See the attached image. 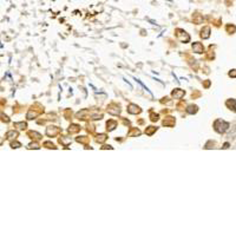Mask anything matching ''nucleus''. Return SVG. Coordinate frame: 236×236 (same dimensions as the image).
Returning <instances> with one entry per match:
<instances>
[{
    "instance_id": "nucleus-1",
    "label": "nucleus",
    "mask_w": 236,
    "mask_h": 236,
    "mask_svg": "<svg viewBox=\"0 0 236 236\" xmlns=\"http://www.w3.org/2000/svg\"><path fill=\"white\" fill-rule=\"evenodd\" d=\"M214 128H215V131H216V132L223 133V132H225V131L228 130L229 124H228L227 122H224V120H222V119H217L216 122H215V124H214Z\"/></svg>"
},
{
    "instance_id": "nucleus-2",
    "label": "nucleus",
    "mask_w": 236,
    "mask_h": 236,
    "mask_svg": "<svg viewBox=\"0 0 236 236\" xmlns=\"http://www.w3.org/2000/svg\"><path fill=\"white\" fill-rule=\"evenodd\" d=\"M176 32H177V38L180 39L182 43H188L189 40H190V37H189V34L186 33L185 31L181 30V28H177Z\"/></svg>"
},
{
    "instance_id": "nucleus-3",
    "label": "nucleus",
    "mask_w": 236,
    "mask_h": 236,
    "mask_svg": "<svg viewBox=\"0 0 236 236\" xmlns=\"http://www.w3.org/2000/svg\"><path fill=\"white\" fill-rule=\"evenodd\" d=\"M59 131L60 130H59V128H57V126H48L47 130H46V135L47 136H50V137H52V136L58 135Z\"/></svg>"
},
{
    "instance_id": "nucleus-4",
    "label": "nucleus",
    "mask_w": 236,
    "mask_h": 236,
    "mask_svg": "<svg viewBox=\"0 0 236 236\" xmlns=\"http://www.w3.org/2000/svg\"><path fill=\"white\" fill-rule=\"evenodd\" d=\"M108 112L111 115H119L120 110H119V106H117L116 104H111V105L108 108Z\"/></svg>"
},
{
    "instance_id": "nucleus-5",
    "label": "nucleus",
    "mask_w": 236,
    "mask_h": 236,
    "mask_svg": "<svg viewBox=\"0 0 236 236\" xmlns=\"http://www.w3.org/2000/svg\"><path fill=\"white\" fill-rule=\"evenodd\" d=\"M128 112L129 113H132V115H136V113H139L141 112V109L139 106H137L136 104H130L128 106Z\"/></svg>"
},
{
    "instance_id": "nucleus-6",
    "label": "nucleus",
    "mask_w": 236,
    "mask_h": 236,
    "mask_svg": "<svg viewBox=\"0 0 236 236\" xmlns=\"http://www.w3.org/2000/svg\"><path fill=\"white\" fill-rule=\"evenodd\" d=\"M184 93H185V92H184L183 90H181V89H175L174 91H172V97L176 98V99H181V98H182V97L184 96Z\"/></svg>"
},
{
    "instance_id": "nucleus-7",
    "label": "nucleus",
    "mask_w": 236,
    "mask_h": 236,
    "mask_svg": "<svg viewBox=\"0 0 236 236\" xmlns=\"http://www.w3.org/2000/svg\"><path fill=\"white\" fill-rule=\"evenodd\" d=\"M192 50H194V52H196V53H203L204 48H203V45L201 44V43H194V44H192Z\"/></svg>"
},
{
    "instance_id": "nucleus-8",
    "label": "nucleus",
    "mask_w": 236,
    "mask_h": 236,
    "mask_svg": "<svg viewBox=\"0 0 236 236\" xmlns=\"http://www.w3.org/2000/svg\"><path fill=\"white\" fill-rule=\"evenodd\" d=\"M174 124H175V118H172V117H167L163 120V125L165 126H172Z\"/></svg>"
},
{
    "instance_id": "nucleus-9",
    "label": "nucleus",
    "mask_w": 236,
    "mask_h": 236,
    "mask_svg": "<svg viewBox=\"0 0 236 236\" xmlns=\"http://www.w3.org/2000/svg\"><path fill=\"white\" fill-rule=\"evenodd\" d=\"M209 36H210V28L209 27H204L202 31H201V37H202L203 39L209 38Z\"/></svg>"
},
{
    "instance_id": "nucleus-10",
    "label": "nucleus",
    "mask_w": 236,
    "mask_h": 236,
    "mask_svg": "<svg viewBox=\"0 0 236 236\" xmlns=\"http://www.w3.org/2000/svg\"><path fill=\"white\" fill-rule=\"evenodd\" d=\"M106 126H108V130L109 131H112L117 126V122H116V120H109V122L106 123Z\"/></svg>"
},
{
    "instance_id": "nucleus-11",
    "label": "nucleus",
    "mask_w": 236,
    "mask_h": 236,
    "mask_svg": "<svg viewBox=\"0 0 236 236\" xmlns=\"http://www.w3.org/2000/svg\"><path fill=\"white\" fill-rule=\"evenodd\" d=\"M197 106L196 105H189L188 108H186V112L188 113H190V115H192V113H196L197 112Z\"/></svg>"
},
{
    "instance_id": "nucleus-12",
    "label": "nucleus",
    "mask_w": 236,
    "mask_h": 236,
    "mask_svg": "<svg viewBox=\"0 0 236 236\" xmlns=\"http://www.w3.org/2000/svg\"><path fill=\"white\" fill-rule=\"evenodd\" d=\"M6 137H7L9 139H13V138L15 139L18 137V132H17V131H13V130L9 131V132L6 133Z\"/></svg>"
},
{
    "instance_id": "nucleus-13",
    "label": "nucleus",
    "mask_w": 236,
    "mask_h": 236,
    "mask_svg": "<svg viewBox=\"0 0 236 236\" xmlns=\"http://www.w3.org/2000/svg\"><path fill=\"white\" fill-rule=\"evenodd\" d=\"M227 106L228 108H230V109H233L234 111H236V100L235 99H229L227 102Z\"/></svg>"
},
{
    "instance_id": "nucleus-14",
    "label": "nucleus",
    "mask_w": 236,
    "mask_h": 236,
    "mask_svg": "<svg viewBox=\"0 0 236 236\" xmlns=\"http://www.w3.org/2000/svg\"><path fill=\"white\" fill-rule=\"evenodd\" d=\"M40 113V112H37V111H33V110H30L27 113V119H33V118H36L38 115Z\"/></svg>"
},
{
    "instance_id": "nucleus-15",
    "label": "nucleus",
    "mask_w": 236,
    "mask_h": 236,
    "mask_svg": "<svg viewBox=\"0 0 236 236\" xmlns=\"http://www.w3.org/2000/svg\"><path fill=\"white\" fill-rule=\"evenodd\" d=\"M28 136H31V138H34V139H40L42 138V135L38 132H34V131H30L28 132Z\"/></svg>"
},
{
    "instance_id": "nucleus-16",
    "label": "nucleus",
    "mask_w": 236,
    "mask_h": 236,
    "mask_svg": "<svg viewBox=\"0 0 236 236\" xmlns=\"http://www.w3.org/2000/svg\"><path fill=\"white\" fill-rule=\"evenodd\" d=\"M79 130H80V126H79V125H76V124L71 125V126H70V129H69L70 132H78Z\"/></svg>"
},
{
    "instance_id": "nucleus-17",
    "label": "nucleus",
    "mask_w": 236,
    "mask_h": 236,
    "mask_svg": "<svg viewBox=\"0 0 236 236\" xmlns=\"http://www.w3.org/2000/svg\"><path fill=\"white\" fill-rule=\"evenodd\" d=\"M156 130H157V128H155V126H149V128H147V130H145V133L149 135V136H151Z\"/></svg>"
},
{
    "instance_id": "nucleus-18",
    "label": "nucleus",
    "mask_w": 236,
    "mask_h": 236,
    "mask_svg": "<svg viewBox=\"0 0 236 236\" xmlns=\"http://www.w3.org/2000/svg\"><path fill=\"white\" fill-rule=\"evenodd\" d=\"M14 126H15V128H18V129H25L27 125H26V123L21 122V123H14Z\"/></svg>"
},
{
    "instance_id": "nucleus-19",
    "label": "nucleus",
    "mask_w": 236,
    "mask_h": 236,
    "mask_svg": "<svg viewBox=\"0 0 236 236\" xmlns=\"http://www.w3.org/2000/svg\"><path fill=\"white\" fill-rule=\"evenodd\" d=\"M106 138H108V137H106V135H99V136H98V138H97V142H99V143H103V142H105L106 141Z\"/></svg>"
},
{
    "instance_id": "nucleus-20",
    "label": "nucleus",
    "mask_w": 236,
    "mask_h": 236,
    "mask_svg": "<svg viewBox=\"0 0 236 236\" xmlns=\"http://www.w3.org/2000/svg\"><path fill=\"white\" fill-rule=\"evenodd\" d=\"M28 149H39V144H37V143H31V144H28Z\"/></svg>"
},
{
    "instance_id": "nucleus-21",
    "label": "nucleus",
    "mask_w": 236,
    "mask_h": 236,
    "mask_svg": "<svg viewBox=\"0 0 236 236\" xmlns=\"http://www.w3.org/2000/svg\"><path fill=\"white\" fill-rule=\"evenodd\" d=\"M11 147L13 148V149H17V148L21 147V143H19V142H13V143H11Z\"/></svg>"
},
{
    "instance_id": "nucleus-22",
    "label": "nucleus",
    "mask_w": 236,
    "mask_h": 236,
    "mask_svg": "<svg viewBox=\"0 0 236 236\" xmlns=\"http://www.w3.org/2000/svg\"><path fill=\"white\" fill-rule=\"evenodd\" d=\"M150 117H151V120H152V122H156V120H158V115H156V113H151V115H150Z\"/></svg>"
},
{
    "instance_id": "nucleus-23",
    "label": "nucleus",
    "mask_w": 236,
    "mask_h": 236,
    "mask_svg": "<svg viewBox=\"0 0 236 236\" xmlns=\"http://www.w3.org/2000/svg\"><path fill=\"white\" fill-rule=\"evenodd\" d=\"M44 147H46V148H53V149H54V145L52 144V143H51V142H45L44 143Z\"/></svg>"
},
{
    "instance_id": "nucleus-24",
    "label": "nucleus",
    "mask_w": 236,
    "mask_h": 236,
    "mask_svg": "<svg viewBox=\"0 0 236 236\" xmlns=\"http://www.w3.org/2000/svg\"><path fill=\"white\" fill-rule=\"evenodd\" d=\"M78 142H82V143H85L86 141H87V138H85V136H83L82 138H77Z\"/></svg>"
},
{
    "instance_id": "nucleus-25",
    "label": "nucleus",
    "mask_w": 236,
    "mask_h": 236,
    "mask_svg": "<svg viewBox=\"0 0 236 236\" xmlns=\"http://www.w3.org/2000/svg\"><path fill=\"white\" fill-rule=\"evenodd\" d=\"M229 76H230V77H236V70L230 71V72H229Z\"/></svg>"
},
{
    "instance_id": "nucleus-26",
    "label": "nucleus",
    "mask_w": 236,
    "mask_h": 236,
    "mask_svg": "<svg viewBox=\"0 0 236 236\" xmlns=\"http://www.w3.org/2000/svg\"><path fill=\"white\" fill-rule=\"evenodd\" d=\"M227 30L228 31H236V27H234V26H228Z\"/></svg>"
},
{
    "instance_id": "nucleus-27",
    "label": "nucleus",
    "mask_w": 236,
    "mask_h": 236,
    "mask_svg": "<svg viewBox=\"0 0 236 236\" xmlns=\"http://www.w3.org/2000/svg\"><path fill=\"white\" fill-rule=\"evenodd\" d=\"M223 148H224V149H227V148H229V144H228V143H225V144H224V147H223Z\"/></svg>"
}]
</instances>
